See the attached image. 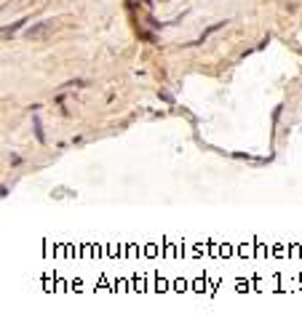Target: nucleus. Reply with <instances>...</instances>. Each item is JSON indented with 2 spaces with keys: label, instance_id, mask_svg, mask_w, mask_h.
Instances as JSON below:
<instances>
[{
  "label": "nucleus",
  "instance_id": "1",
  "mask_svg": "<svg viewBox=\"0 0 302 328\" xmlns=\"http://www.w3.org/2000/svg\"><path fill=\"white\" fill-rule=\"evenodd\" d=\"M48 30H54V22H43L41 27H32V30L27 32V35H30V37H43Z\"/></svg>",
  "mask_w": 302,
  "mask_h": 328
}]
</instances>
